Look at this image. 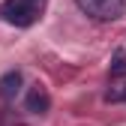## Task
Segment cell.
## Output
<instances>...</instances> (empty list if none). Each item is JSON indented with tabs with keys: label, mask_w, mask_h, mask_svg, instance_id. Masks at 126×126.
I'll list each match as a JSON object with an SVG mask.
<instances>
[{
	"label": "cell",
	"mask_w": 126,
	"mask_h": 126,
	"mask_svg": "<svg viewBox=\"0 0 126 126\" xmlns=\"http://www.w3.org/2000/svg\"><path fill=\"white\" fill-rule=\"evenodd\" d=\"M45 0H3L0 3V18L15 27H30L39 21Z\"/></svg>",
	"instance_id": "cell-1"
},
{
	"label": "cell",
	"mask_w": 126,
	"mask_h": 126,
	"mask_svg": "<svg viewBox=\"0 0 126 126\" xmlns=\"http://www.w3.org/2000/svg\"><path fill=\"white\" fill-rule=\"evenodd\" d=\"M75 6L93 21H117L126 15V0H75Z\"/></svg>",
	"instance_id": "cell-2"
},
{
	"label": "cell",
	"mask_w": 126,
	"mask_h": 126,
	"mask_svg": "<svg viewBox=\"0 0 126 126\" xmlns=\"http://www.w3.org/2000/svg\"><path fill=\"white\" fill-rule=\"evenodd\" d=\"M48 108H51V96H48V90L45 87H30L27 93V111H33V114H48Z\"/></svg>",
	"instance_id": "cell-3"
},
{
	"label": "cell",
	"mask_w": 126,
	"mask_h": 126,
	"mask_svg": "<svg viewBox=\"0 0 126 126\" xmlns=\"http://www.w3.org/2000/svg\"><path fill=\"white\" fill-rule=\"evenodd\" d=\"M21 84H24V78H21V72L18 69H12V72H6L3 78H0V99H15L21 93Z\"/></svg>",
	"instance_id": "cell-4"
},
{
	"label": "cell",
	"mask_w": 126,
	"mask_h": 126,
	"mask_svg": "<svg viewBox=\"0 0 126 126\" xmlns=\"http://www.w3.org/2000/svg\"><path fill=\"white\" fill-rule=\"evenodd\" d=\"M123 75H126V54L117 51L111 60V78H123Z\"/></svg>",
	"instance_id": "cell-5"
},
{
	"label": "cell",
	"mask_w": 126,
	"mask_h": 126,
	"mask_svg": "<svg viewBox=\"0 0 126 126\" xmlns=\"http://www.w3.org/2000/svg\"><path fill=\"white\" fill-rule=\"evenodd\" d=\"M105 102H126V84H117L105 93Z\"/></svg>",
	"instance_id": "cell-6"
}]
</instances>
